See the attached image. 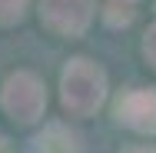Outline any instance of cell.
I'll return each instance as SVG.
<instances>
[{
    "mask_svg": "<svg viewBox=\"0 0 156 153\" xmlns=\"http://www.w3.org/2000/svg\"><path fill=\"white\" fill-rule=\"evenodd\" d=\"M60 100L73 117H93L106 100V73L87 57L70 60L60 77Z\"/></svg>",
    "mask_w": 156,
    "mask_h": 153,
    "instance_id": "cell-1",
    "label": "cell"
},
{
    "mask_svg": "<svg viewBox=\"0 0 156 153\" xmlns=\"http://www.w3.org/2000/svg\"><path fill=\"white\" fill-rule=\"evenodd\" d=\"M0 107L3 113L20 126H30L43 117L47 110V87L43 80L30 73V70H17L3 80V90H0Z\"/></svg>",
    "mask_w": 156,
    "mask_h": 153,
    "instance_id": "cell-2",
    "label": "cell"
},
{
    "mask_svg": "<svg viewBox=\"0 0 156 153\" xmlns=\"http://www.w3.org/2000/svg\"><path fill=\"white\" fill-rule=\"evenodd\" d=\"M96 13V0H40L43 27L60 37H80Z\"/></svg>",
    "mask_w": 156,
    "mask_h": 153,
    "instance_id": "cell-3",
    "label": "cell"
},
{
    "mask_svg": "<svg viewBox=\"0 0 156 153\" xmlns=\"http://www.w3.org/2000/svg\"><path fill=\"white\" fill-rule=\"evenodd\" d=\"M116 120L136 133H156V90L150 87L126 90L116 103Z\"/></svg>",
    "mask_w": 156,
    "mask_h": 153,
    "instance_id": "cell-4",
    "label": "cell"
},
{
    "mask_svg": "<svg viewBox=\"0 0 156 153\" xmlns=\"http://www.w3.org/2000/svg\"><path fill=\"white\" fill-rule=\"evenodd\" d=\"M37 153H73V140L63 126H47L37 140Z\"/></svg>",
    "mask_w": 156,
    "mask_h": 153,
    "instance_id": "cell-5",
    "label": "cell"
},
{
    "mask_svg": "<svg viewBox=\"0 0 156 153\" xmlns=\"http://www.w3.org/2000/svg\"><path fill=\"white\" fill-rule=\"evenodd\" d=\"M133 0H110L106 3V10H103V17H106V24L110 27H126L129 20H133Z\"/></svg>",
    "mask_w": 156,
    "mask_h": 153,
    "instance_id": "cell-6",
    "label": "cell"
},
{
    "mask_svg": "<svg viewBox=\"0 0 156 153\" xmlns=\"http://www.w3.org/2000/svg\"><path fill=\"white\" fill-rule=\"evenodd\" d=\"M27 3H30V0H0V27H10V24H17V20L23 17Z\"/></svg>",
    "mask_w": 156,
    "mask_h": 153,
    "instance_id": "cell-7",
    "label": "cell"
},
{
    "mask_svg": "<svg viewBox=\"0 0 156 153\" xmlns=\"http://www.w3.org/2000/svg\"><path fill=\"white\" fill-rule=\"evenodd\" d=\"M143 57L156 70V24H150V30L143 33Z\"/></svg>",
    "mask_w": 156,
    "mask_h": 153,
    "instance_id": "cell-8",
    "label": "cell"
},
{
    "mask_svg": "<svg viewBox=\"0 0 156 153\" xmlns=\"http://www.w3.org/2000/svg\"><path fill=\"white\" fill-rule=\"evenodd\" d=\"M126 153H156V150H150V147H136V150H126Z\"/></svg>",
    "mask_w": 156,
    "mask_h": 153,
    "instance_id": "cell-9",
    "label": "cell"
},
{
    "mask_svg": "<svg viewBox=\"0 0 156 153\" xmlns=\"http://www.w3.org/2000/svg\"><path fill=\"white\" fill-rule=\"evenodd\" d=\"M0 153H7V147H3V140H0Z\"/></svg>",
    "mask_w": 156,
    "mask_h": 153,
    "instance_id": "cell-10",
    "label": "cell"
}]
</instances>
